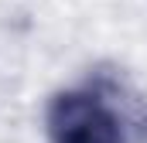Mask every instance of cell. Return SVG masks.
<instances>
[{
  "label": "cell",
  "instance_id": "6da1fadb",
  "mask_svg": "<svg viewBox=\"0 0 147 143\" xmlns=\"http://www.w3.org/2000/svg\"><path fill=\"white\" fill-rule=\"evenodd\" d=\"M48 136L51 143H123V119L99 92L69 89L48 102Z\"/></svg>",
  "mask_w": 147,
  "mask_h": 143
}]
</instances>
